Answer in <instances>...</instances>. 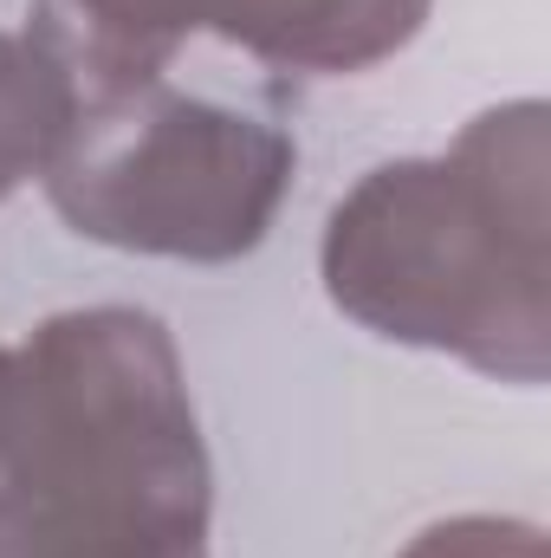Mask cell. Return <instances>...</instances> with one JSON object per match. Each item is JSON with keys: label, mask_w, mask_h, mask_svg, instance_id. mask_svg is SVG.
I'll use <instances>...</instances> for the list:
<instances>
[{"label": "cell", "mask_w": 551, "mask_h": 558, "mask_svg": "<svg viewBox=\"0 0 551 558\" xmlns=\"http://www.w3.org/2000/svg\"><path fill=\"white\" fill-rule=\"evenodd\" d=\"M318 274L364 331L539 390L551 377V111H480L441 156L357 175L318 241Z\"/></svg>", "instance_id": "obj_1"}, {"label": "cell", "mask_w": 551, "mask_h": 558, "mask_svg": "<svg viewBox=\"0 0 551 558\" xmlns=\"http://www.w3.org/2000/svg\"><path fill=\"white\" fill-rule=\"evenodd\" d=\"M208 487L162 318L85 305L0 351V558H208Z\"/></svg>", "instance_id": "obj_2"}, {"label": "cell", "mask_w": 551, "mask_h": 558, "mask_svg": "<svg viewBox=\"0 0 551 558\" xmlns=\"http://www.w3.org/2000/svg\"><path fill=\"white\" fill-rule=\"evenodd\" d=\"M292 162L298 149L279 124L156 78L72 111V131L46 162V195L59 221L98 247L228 267L267 241Z\"/></svg>", "instance_id": "obj_3"}, {"label": "cell", "mask_w": 551, "mask_h": 558, "mask_svg": "<svg viewBox=\"0 0 551 558\" xmlns=\"http://www.w3.org/2000/svg\"><path fill=\"white\" fill-rule=\"evenodd\" d=\"M221 0H33L26 39L72 78L78 105L143 92L188 33H215Z\"/></svg>", "instance_id": "obj_4"}, {"label": "cell", "mask_w": 551, "mask_h": 558, "mask_svg": "<svg viewBox=\"0 0 551 558\" xmlns=\"http://www.w3.org/2000/svg\"><path fill=\"white\" fill-rule=\"evenodd\" d=\"M434 0H221L215 33L279 72L344 78L396 59Z\"/></svg>", "instance_id": "obj_5"}, {"label": "cell", "mask_w": 551, "mask_h": 558, "mask_svg": "<svg viewBox=\"0 0 551 558\" xmlns=\"http://www.w3.org/2000/svg\"><path fill=\"white\" fill-rule=\"evenodd\" d=\"M72 78L26 33H0V202L26 175H46L72 131Z\"/></svg>", "instance_id": "obj_6"}, {"label": "cell", "mask_w": 551, "mask_h": 558, "mask_svg": "<svg viewBox=\"0 0 551 558\" xmlns=\"http://www.w3.org/2000/svg\"><path fill=\"white\" fill-rule=\"evenodd\" d=\"M396 558H551L546 533L532 520H506V513H454L421 526Z\"/></svg>", "instance_id": "obj_7"}]
</instances>
